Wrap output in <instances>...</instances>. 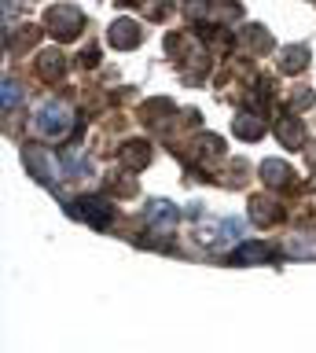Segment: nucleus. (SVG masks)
Here are the masks:
<instances>
[{
    "mask_svg": "<svg viewBox=\"0 0 316 353\" xmlns=\"http://www.w3.org/2000/svg\"><path fill=\"white\" fill-rule=\"evenodd\" d=\"M74 129V110L67 103H59V99H52L37 110V132L48 140H63L67 132Z\"/></svg>",
    "mask_w": 316,
    "mask_h": 353,
    "instance_id": "1",
    "label": "nucleus"
},
{
    "mask_svg": "<svg viewBox=\"0 0 316 353\" xmlns=\"http://www.w3.org/2000/svg\"><path fill=\"white\" fill-rule=\"evenodd\" d=\"M81 214H85V221H92V225H107L111 221V206L103 203V199H81Z\"/></svg>",
    "mask_w": 316,
    "mask_h": 353,
    "instance_id": "2",
    "label": "nucleus"
},
{
    "mask_svg": "<svg viewBox=\"0 0 316 353\" xmlns=\"http://www.w3.org/2000/svg\"><path fill=\"white\" fill-rule=\"evenodd\" d=\"M147 217L155 221V225H173V221H180V210L166 203V199H155V203L147 206Z\"/></svg>",
    "mask_w": 316,
    "mask_h": 353,
    "instance_id": "3",
    "label": "nucleus"
},
{
    "mask_svg": "<svg viewBox=\"0 0 316 353\" xmlns=\"http://www.w3.org/2000/svg\"><path fill=\"white\" fill-rule=\"evenodd\" d=\"M246 239V221L243 217H224L221 221V243H243Z\"/></svg>",
    "mask_w": 316,
    "mask_h": 353,
    "instance_id": "4",
    "label": "nucleus"
},
{
    "mask_svg": "<svg viewBox=\"0 0 316 353\" xmlns=\"http://www.w3.org/2000/svg\"><path fill=\"white\" fill-rule=\"evenodd\" d=\"M59 170L67 176H81V173H89V162H85V159H63Z\"/></svg>",
    "mask_w": 316,
    "mask_h": 353,
    "instance_id": "5",
    "label": "nucleus"
},
{
    "mask_svg": "<svg viewBox=\"0 0 316 353\" xmlns=\"http://www.w3.org/2000/svg\"><path fill=\"white\" fill-rule=\"evenodd\" d=\"M19 99H23L19 85H15V81H4V88H0V103H4V107H15Z\"/></svg>",
    "mask_w": 316,
    "mask_h": 353,
    "instance_id": "6",
    "label": "nucleus"
}]
</instances>
